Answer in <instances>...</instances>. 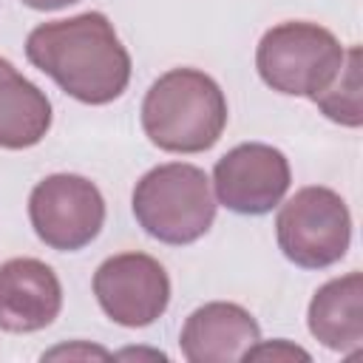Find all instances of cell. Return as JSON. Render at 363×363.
Instances as JSON below:
<instances>
[{
	"label": "cell",
	"mask_w": 363,
	"mask_h": 363,
	"mask_svg": "<svg viewBox=\"0 0 363 363\" xmlns=\"http://www.w3.org/2000/svg\"><path fill=\"white\" fill-rule=\"evenodd\" d=\"M275 233L278 247L292 264L303 269H320L346 255L352 238V216L335 190L303 187L281 207Z\"/></svg>",
	"instance_id": "5b68a950"
},
{
	"label": "cell",
	"mask_w": 363,
	"mask_h": 363,
	"mask_svg": "<svg viewBox=\"0 0 363 363\" xmlns=\"http://www.w3.org/2000/svg\"><path fill=\"white\" fill-rule=\"evenodd\" d=\"M218 201L241 216H264L289 190L286 156L261 142H247L227 150L213 170Z\"/></svg>",
	"instance_id": "ba28073f"
},
{
	"label": "cell",
	"mask_w": 363,
	"mask_h": 363,
	"mask_svg": "<svg viewBox=\"0 0 363 363\" xmlns=\"http://www.w3.org/2000/svg\"><path fill=\"white\" fill-rule=\"evenodd\" d=\"M28 218L40 241L51 250L71 252L99 235L105 201L94 182L74 173H54L31 190Z\"/></svg>",
	"instance_id": "8992f818"
},
{
	"label": "cell",
	"mask_w": 363,
	"mask_h": 363,
	"mask_svg": "<svg viewBox=\"0 0 363 363\" xmlns=\"http://www.w3.org/2000/svg\"><path fill=\"white\" fill-rule=\"evenodd\" d=\"M227 125V99L213 77L196 68L162 74L145 94L142 128L167 153H201Z\"/></svg>",
	"instance_id": "7a4b0ae2"
},
{
	"label": "cell",
	"mask_w": 363,
	"mask_h": 363,
	"mask_svg": "<svg viewBox=\"0 0 363 363\" xmlns=\"http://www.w3.org/2000/svg\"><path fill=\"white\" fill-rule=\"evenodd\" d=\"M261 79L289 96H318L343 65V45L318 23L272 26L255 51Z\"/></svg>",
	"instance_id": "277c9868"
},
{
	"label": "cell",
	"mask_w": 363,
	"mask_h": 363,
	"mask_svg": "<svg viewBox=\"0 0 363 363\" xmlns=\"http://www.w3.org/2000/svg\"><path fill=\"white\" fill-rule=\"evenodd\" d=\"M62 306V286L54 269L37 258H11L0 264V329H45Z\"/></svg>",
	"instance_id": "9c48e42d"
},
{
	"label": "cell",
	"mask_w": 363,
	"mask_h": 363,
	"mask_svg": "<svg viewBox=\"0 0 363 363\" xmlns=\"http://www.w3.org/2000/svg\"><path fill=\"white\" fill-rule=\"evenodd\" d=\"M309 332L335 352H354L363 343V275L349 272L323 284L309 303Z\"/></svg>",
	"instance_id": "8fae6325"
},
{
	"label": "cell",
	"mask_w": 363,
	"mask_h": 363,
	"mask_svg": "<svg viewBox=\"0 0 363 363\" xmlns=\"http://www.w3.org/2000/svg\"><path fill=\"white\" fill-rule=\"evenodd\" d=\"M26 57L85 105L113 102L130 79V57L99 11L37 26L26 40Z\"/></svg>",
	"instance_id": "6da1fadb"
},
{
	"label": "cell",
	"mask_w": 363,
	"mask_h": 363,
	"mask_svg": "<svg viewBox=\"0 0 363 363\" xmlns=\"http://www.w3.org/2000/svg\"><path fill=\"white\" fill-rule=\"evenodd\" d=\"M26 6L31 9H40V11H54V9H62V6H71L77 0H23Z\"/></svg>",
	"instance_id": "9a60e30c"
},
{
	"label": "cell",
	"mask_w": 363,
	"mask_h": 363,
	"mask_svg": "<svg viewBox=\"0 0 363 363\" xmlns=\"http://www.w3.org/2000/svg\"><path fill=\"white\" fill-rule=\"evenodd\" d=\"M318 108L346 128H360L363 122V105H360V48L352 45L349 54H343V65L335 74V79L312 96Z\"/></svg>",
	"instance_id": "4fadbf2b"
},
{
	"label": "cell",
	"mask_w": 363,
	"mask_h": 363,
	"mask_svg": "<svg viewBox=\"0 0 363 363\" xmlns=\"http://www.w3.org/2000/svg\"><path fill=\"white\" fill-rule=\"evenodd\" d=\"M94 295L102 312L119 326H147L170 303V278L164 267L145 252H119L99 264Z\"/></svg>",
	"instance_id": "52a82bcc"
},
{
	"label": "cell",
	"mask_w": 363,
	"mask_h": 363,
	"mask_svg": "<svg viewBox=\"0 0 363 363\" xmlns=\"http://www.w3.org/2000/svg\"><path fill=\"white\" fill-rule=\"evenodd\" d=\"M133 216L147 235L164 244H190L201 238L216 218L210 179L184 162L159 164L136 182Z\"/></svg>",
	"instance_id": "3957f363"
},
{
	"label": "cell",
	"mask_w": 363,
	"mask_h": 363,
	"mask_svg": "<svg viewBox=\"0 0 363 363\" xmlns=\"http://www.w3.org/2000/svg\"><path fill=\"white\" fill-rule=\"evenodd\" d=\"M250 357H272V360H278V357H301V360H309V354L303 352V349H298V346H289V343H284V340H278V343H267V346H252L247 354H244V360H250Z\"/></svg>",
	"instance_id": "5bb4252c"
},
{
	"label": "cell",
	"mask_w": 363,
	"mask_h": 363,
	"mask_svg": "<svg viewBox=\"0 0 363 363\" xmlns=\"http://www.w3.org/2000/svg\"><path fill=\"white\" fill-rule=\"evenodd\" d=\"M51 128V102L9 60L0 57V147L23 150Z\"/></svg>",
	"instance_id": "7c38bea8"
},
{
	"label": "cell",
	"mask_w": 363,
	"mask_h": 363,
	"mask_svg": "<svg viewBox=\"0 0 363 363\" xmlns=\"http://www.w3.org/2000/svg\"><path fill=\"white\" fill-rule=\"evenodd\" d=\"M261 340L255 318L227 301H213L199 306L182 329V352L190 363H233Z\"/></svg>",
	"instance_id": "30bf717a"
}]
</instances>
